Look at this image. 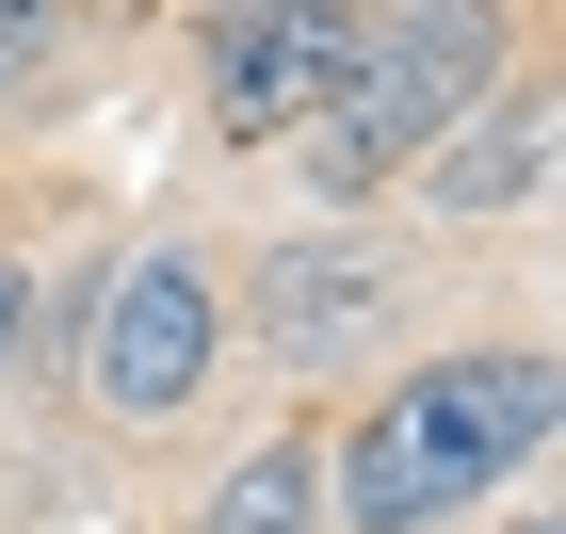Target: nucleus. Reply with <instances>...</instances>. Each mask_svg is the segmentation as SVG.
<instances>
[{
    "label": "nucleus",
    "mask_w": 566,
    "mask_h": 534,
    "mask_svg": "<svg viewBox=\"0 0 566 534\" xmlns=\"http://www.w3.org/2000/svg\"><path fill=\"white\" fill-rule=\"evenodd\" d=\"M534 195H551V82H534V65H502V82L437 130L421 211H437V227H502V211H534Z\"/></svg>",
    "instance_id": "obj_6"
},
{
    "label": "nucleus",
    "mask_w": 566,
    "mask_h": 534,
    "mask_svg": "<svg viewBox=\"0 0 566 534\" xmlns=\"http://www.w3.org/2000/svg\"><path fill=\"white\" fill-rule=\"evenodd\" d=\"M356 65V0H211L195 17V114L227 146H292Z\"/></svg>",
    "instance_id": "obj_4"
},
{
    "label": "nucleus",
    "mask_w": 566,
    "mask_h": 534,
    "mask_svg": "<svg viewBox=\"0 0 566 534\" xmlns=\"http://www.w3.org/2000/svg\"><path fill=\"white\" fill-rule=\"evenodd\" d=\"M49 49H65V0H0V97H17V82H33V65H49Z\"/></svg>",
    "instance_id": "obj_8"
},
{
    "label": "nucleus",
    "mask_w": 566,
    "mask_h": 534,
    "mask_svg": "<svg viewBox=\"0 0 566 534\" xmlns=\"http://www.w3.org/2000/svg\"><path fill=\"white\" fill-rule=\"evenodd\" d=\"M17 324H33V260H0V356H17Z\"/></svg>",
    "instance_id": "obj_9"
},
{
    "label": "nucleus",
    "mask_w": 566,
    "mask_h": 534,
    "mask_svg": "<svg viewBox=\"0 0 566 534\" xmlns=\"http://www.w3.org/2000/svg\"><path fill=\"white\" fill-rule=\"evenodd\" d=\"M470 534H551V519H470Z\"/></svg>",
    "instance_id": "obj_10"
},
{
    "label": "nucleus",
    "mask_w": 566,
    "mask_h": 534,
    "mask_svg": "<svg viewBox=\"0 0 566 534\" xmlns=\"http://www.w3.org/2000/svg\"><path fill=\"white\" fill-rule=\"evenodd\" d=\"M534 453H551V356L534 341H470V356L389 373V389L340 421L324 519L340 534H470Z\"/></svg>",
    "instance_id": "obj_1"
},
{
    "label": "nucleus",
    "mask_w": 566,
    "mask_h": 534,
    "mask_svg": "<svg viewBox=\"0 0 566 534\" xmlns=\"http://www.w3.org/2000/svg\"><path fill=\"white\" fill-rule=\"evenodd\" d=\"M502 65H518V17H502V0H356V65H340V97H324L275 163H292L324 211H356V195L421 178L437 130H453Z\"/></svg>",
    "instance_id": "obj_2"
},
{
    "label": "nucleus",
    "mask_w": 566,
    "mask_h": 534,
    "mask_svg": "<svg viewBox=\"0 0 566 534\" xmlns=\"http://www.w3.org/2000/svg\"><path fill=\"white\" fill-rule=\"evenodd\" d=\"M405 308V275L356 243V227H307V243H275L260 260V341L292 356V373H340V356H373V324Z\"/></svg>",
    "instance_id": "obj_5"
},
{
    "label": "nucleus",
    "mask_w": 566,
    "mask_h": 534,
    "mask_svg": "<svg viewBox=\"0 0 566 534\" xmlns=\"http://www.w3.org/2000/svg\"><path fill=\"white\" fill-rule=\"evenodd\" d=\"M227 373V260L211 243H130V260L97 275V324H82V389L97 421H195Z\"/></svg>",
    "instance_id": "obj_3"
},
{
    "label": "nucleus",
    "mask_w": 566,
    "mask_h": 534,
    "mask_svg": "<svg viewBox=\"0 0 566 534\" xmlns=\"http://www.w3.org/2000/svg\"><path fill=\"white\" fill-rule=\"evenodd\" d=\"M195 534H324V453H307V438H260L211 502H195Z\"/></svg>",
    "instance_id": "obj_7"
}]
</instances>
